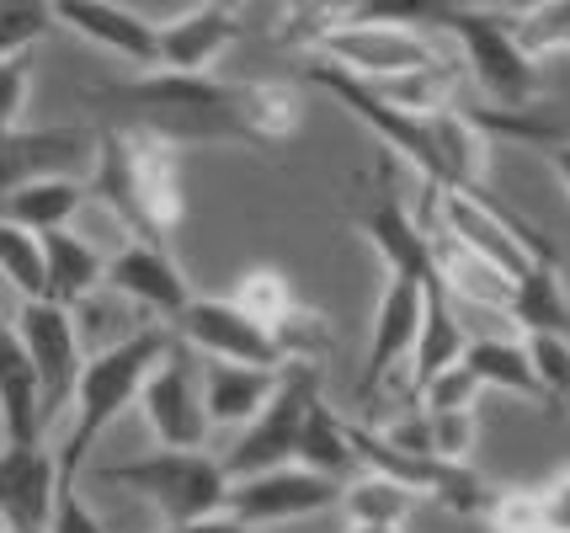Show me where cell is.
<instances>
[{
  "label": "cell",
  "instance_id": "ffe728a7",
  "mask_svg": "<svg viewBox=\"0 0 570 533\" xmlns=\"http://www.w3.org/2000/svg\"><path fill=\"white\" fill-rule=\"evenodd\" d=\"M235 17L219 6H198V11H181L155 22V43H160V70L166 76H208V65L235 43Z\"/></svg>",
  "mask_w": 570,
  "mask_h": 533
},
{
  "label": "cell",
  "instance_id": "ab89813d",
  "mask_svg": "<svg viewBox=\"0 0 570 533\" xmlns=\"http://www.w3.org/2000/svg\"><path fill=\"white\" fill-rule=\"evenodd\" d=\"M512 134H522V139H533V145L544 150L549 171H554V177H560V187L570 193V139H560V134H544V128H533V124H518Z\"/></svg>",
  "mask_w": 570,
  "mask_h": 533
},
{
  "label": "cell",
  "instance_id": "83f0119b",
  "mask_svg": "<svg viewBox=\"0 0 570 533\" xmlns=\"http://www.w3.org/2000/svg\"><path fill=\"white\" fill-rule=\"evenodd\" d=\"M336 507L347 512V529H405V512L416 507V496L384 475H357L342 485Z\"/></svg>",
  "mask_w": 570,
  "mask_h": 533
},
{
  "label": "cell",
  "instance_id": "8992f818",
  "mask_svg": "<svg viewBox=\"0 0 570 533\" xmlns=\"http://www.w3.org/2000/svg\"><path fill=\"white\" fill-rule=\"evenodd\" d=\"M321 374H325L321 363H283L277 368L273 401L256 411L250 427H240V443L219 458L224 481H250V475H267V470H288L294 464L304 416L315 411V401H325Z\"/></svg>",
  "mask_w": 570,
  "mask_h": 533
},
{
  "label": "cell",
  "instance_id": "9a60e30c",
  "mask_svg": "<svg viewBox=\"0 0 570 533\" xmlns=\"http://www.w3.org/2000/svg\"><path fill=\"white\" fill-rule=\"evenodd\" d=\"M101 283H107L118 299H128V305L160 315V326H171V330H176V320L187 315V305L198 299L193 283L181 278V267L171 261V251H166V246H145V240H128L124 251L107 261Z\"/></svg>",
  "mask_w": 570,
  "mask_h": 533
},
{
  "label": "cell",
  "instance_id": "5b68a950",
  "mask_svg": "<svg viewBox=\"0 0 570 533\" xmlns=\"http://www.w3.org/2000/svg\"><path fill=\"white\" fill-rule=\"evenodd\" d=\"M107 485H124L134 496H145L149 507L160 512L166 529H181V523H198V517H214L224 512V481L219 458L198 454H176V448H155L145 458H124V464H107L101 470Z\"/></svg>",
  "mask_w": 570,
  "mask_h": 533
},
{
  "label": "cell",
  "instance_id": "8fae6325",
  "mask_svg": "<svg viewBox=\"0 0 570 533\" xmlns=\"http://www.w3.org/2000/svg\"><path fill=\"white\" fill-rule=\"evenodd\" d=\"M336 502H342V481L288 464V470H267V475H250V481H229L224 517L283 533V523L309 517V512H331Z\"/></svg>",
  "mask_w": 570,
  "mask_h": 533
},
{
  "label": "cell",
  "instance_id": "cb8c5ba5",
  "mask_svg": "<svg viewBox=\"0 0 570 533\" xmlns=\"http://www.w3.org/2000/svg\"><path fill=\"white\" fill-rule=\"evenodd\" d=\"M43 240V299L59 309H75L91 288H101V273L107 261L97 256V246L75 229H53V235H38Z\"/></svg>",
  "mask_w": 570,
  "mask_h": 533
},
{
  "label": "cell",
  "instance_id": "e0dca14e",
  "mask_svg": "<svg viewBox=\"0 0 570 533\" xmlns=\"http://www.w3.org/2000/svg\"><path fill=\"white\" fill-rule=\"evenodd\" d=\"M59 454L49 443L0 448V533H49Z\"/></svg>",
  "mask_w": 570,
  "mask_h": 533
},
{
  "label": "cell",
  "instance_id": "b9f144b4",
  "mask_svg": "<svg viewBox=\"0 0 570 533\" xmlns=\"http://www.w3.org/2000/svg\"><path fill=\"white\" fill-rule=\"evenodd\" d=\"M347 533H405V529H347Z\"/></svg>",
  "mask_w": 570,
  "mask_h": 533
},
{
  "label": "cell",
  "instance_id": "d590c367",
  "mask_svg": "<svg viewBox=\"0 0 570 533\" xmlns=\"http://www.w3.org/2000/svg\"><path fill=\"white\" fill-rule=\"evenodd\" d=\"M416 401H422V411H474V401H480V379H474L464 363H453V368H443L438 379L426 384Z\"/></svg>",
  "mask_w": 570,
  "mask_h": 533
},
{
  "label": "cell",
  "instance_id": "7c38bea8",
  "mask_svg": "<svg viewBox=\"0 0 570 533\" xmlns=\"http://www.w3.org/2000/svg\"><path fill=\"white\" fill-rule=\"evenodd\" d=\"M176 336L208 363H250V368H283L288 363L273 330H262L250 315H240L224 294H198L187 305V315L176 320Z\"/></svg>",
  "mask_w": 570,
  "mask_h": 533
},
{
  "label": "cell",
  "instance_id": "f546056e",
  "mask_svg": "<svg viewBox=\"0 0 570 533\" xmlns=\"http://www.w3.org/2000/svg\"><path fill=\"white\" fill-rule=\"evenodd\" d=\"M0 283L27 299H43V240L0 219Z\"/></svg>",
  "mask_w": 570,
  "mask_h": 533
},
{
  "label": "cell",
  "instance_id": "52a82bcc",
  "mask_svg": "<svg viewBox=\"0 0 570 533\" xmlns=\"http://www.w3.org/2000/svg\"><path fill=\"white\" fill-rule=\"evenodd\" d=\"M315 49H321L325 65H336L357 80H390L438 59L426 32H416L395 11H342V22L331 27Z\"/></svg>",
  "mask_w": 570,
  "mask_h": 533
},
{
  "label": "cell",
  "instance_id": "7402d4cb",
  "mask_svg": "<svg viewBox=\"0 0 570 533\" xmlns=\"http://www.w3.org/2000/svg\"><path fill=\"white\" fill-rule=\"evenodd\" d=\"M507 315L512 326H522V336H566L570 342V288L560 283L554 251H544L507 294Z\"/></svg>",
  "mask_w": 570,
  "mask_h": 533
},
{
  "label": "cell",
  "instance_id": "44dd1931",
  "mask_svg": "<svg viewBox=\"0 0 570 533\" xmlns=\"http://www.w3.org/2000/svg\"><path fill=\"white\" fill-rule=\"evenodd\" d=\"M464 347H470V330L459 326L453 294L443 288V278H432L422 294V330H416V347H411V395H422L443 368H453L464 357Z\"/></svg>",
  "mask_w": 570,
  "mask_h": 533
},
{
  "label": "cell",
  "instance_id": "d6a6232c",
  "mask_svg": "<svg viewBox=\"0 0 570 533\" xmlns=\"http://www.w3.org/2000/svg\"><path fill=\"white\" fill-rule=\"evenodd\" d=\"M518 49L539 65L544 53H570V6L518 11Z\"/></svg>",
  "mask_w": 570,
  "mask_h": 533
},
{
  "label": "cell",
  "instance_id": "5bb4252c",
  "mask_svg": "<svg viewBox=\"0 0 570 533\" xmlns=\"http://www.w3.org/2000/svg\"><path fill=\"white\" fill-rule=\"evenodd\" d=\"M357 229L368 235V246L384 256V278L390 273H411V278H438V251H432V225L416 214H405L395 198V181L379 177L368 198L357 204Z\"/></svg>",
  "mask_w": 570,
  "mask_h": 533
},
{
  "label": "cell",
  "instance_id": "4dcf8cb0",
  "mask_svg": "<svg viewBox=\"0 0 570 533\" xmlns=\"http://www.w3.org/2000/svg\"><path fill=\"white\" fill-rule=\"evenodd\" d=\"M426 422V454L438 464H464L480 437V411H422Z\"/></svg>",
  "mask_w": 570,
  "mask_h": 533
},
{
  "label": "cell",
  "instance_id": "60d3db41",
  "mask_svg": "<svg viewBox=\"0 0 570 533\" xmlns=\"http://www.w3.org/2000/svg\"><path fill=\"white\" fill-rule=\"evenodd\" d=\"M160 533H277V529H250V523H235V517H198V523H181V529H160Z\"/></svg>",
  "mask_w": 570,
  "mask_h": 533
},
{
  "label": "cell",
  "instance_id": "836d02e7",
  "mask_svg": "<svg viewBox=\"0 0 570 533\" xmlns=\"http://www.w3.org/2000/svg\"><path fill=\"white\" fill-rule=\"evenodd\" d=\"M522 353L533 363V379L549 395V406H570V342L566 336H528Z\"/></svg>",
  "mask_w": 570,
  "mask_h": 533
},
{
  "label": "cell",
  "instance_id": "4316f807",
  "mask_svg": "<svg viewBox=\"0 0 570 533\" xmlns=\"http://www.w3.org/2000/svg\"><path fill=\"white\" fill-rule=\"evenodd\" d=\"M298 470H315V475H331V481L347 485L357 470V454H352V437H347V422L336 411L315 401V411L304 416V432H298V454H294Z\"/></svg>",
  "mask_w": 570,
  "mask_h": 533
},
{
  "label": "cell",
  "instance_id": "2e32d148",
  "mask_svg": "<svg viewBox=\"0 0 570 533\" xmlns=\"http://www.w3.org/2000/svg\"><path fill=\"white\" fill-rule=\"evenodd\" d=\"M426 283L432 278H411V273H390V278H384V294H379V309H373L368 363H363V384H357V395H363V401H373V395H379V384L395 374V363H405L411 347H416Z\"/></svg>",
  "mask_w": 570,
  "mask_h": 533
},
{
  "label": "cell",
  "instance_id": "4fadbf2b",
  "mask_svg": "<svg viewBox=\"0 0 570 533\" xmlns=\"http://www.w3.org/2000/svg\"><path fill=\"white\" fill-rule=\"evenodd\" d=\"M97 139L80 128H6L0 134V204L43 177H86Z\"/></svg>",
  "mask_w": 570,
  "mask_h": 533
},
{
  "label": "cell",
  "instance_id": "d4e9b609",
  "mask_svg": "<svg viewBox=\"0 0 570 533\" xmlns=\"http://www.w3.org/2000/svg\"><path fill=\"white\" fill-rule=\"evenodd\" d=\"M86 198H91L86 177H43L27 181L22 193H11L0 204V219L27 229V235H53V229H70V219L80 214Z\"/></svg>",
  "mask_w": 570,
  "mask_h": 533
},
{
  "label": "cell",
  "instance_id": "7a4b0ae2",
  "mask_svg": "<svg viewBox=\"0 0 570 533\" xmlns=\"http://www.w3.org/2000/svg\"><path fill=\"white\" fill-rule=\"evenodd\" d=\"M91 198H97L128 240L145 246H166L171 229L187 214V181H181V150L145 139V134H97V155H91Z\"/></svg>",
  "mask_w": 570,
  "mask_h": 533
},
{
  "label": "cell",
  "instance_id": "f35d334b",
  "mask_svg": "<svg viewBox=\"0 0 570 533\" xmlns=\"http://www.w3.org/2000/svg\"><path fill=\"white\" fill-rule=\"evenodd\" d=\"M539 502H544V533H570V464L539 481Z\"/></svg>",
  "mask_w": 570,
  "mask_h": 533
},
{
  "label": "cell",
  "instance_id": "30bf717a",
  "mask_svg": "<svg viewBox=\"0 0 570 533\" xmlns=\"http://www.w3.org/2000/svg\"><path fill=\"white\" fill-rule=\"evenodd\" d=\"M11 330H17L27 363H32V374H38L43 411L59 416V411L75 401V384H80V368H86L75 309H59V305H49V299H27V305L17 309Z\"/></svg>",
  "mask_w": 570,
  "mask_h": 533
},
{
  "label": "cell",
  "instance_id": "8d00e7d4",
  "mask_svg": "<svg viewBox=\"0 0 570 533\" xmlns=\"http://www.w3.org/2000/svg\"><path fill=\"white\" fill-rule=\"evenodd\" d=\"M49 533H107L97 523V512L86 507V496H80V481H65L53 485V512H49Z\"/></svg>",
  "mask_w": 570,
  "mask_h": 533
},
{
  "label": "cell",
  "instance_id": "e575fe53",
  "mask_svg": "<svg viewBox=\"0 0 570 533\" xmlns=\"http://www.w3.org/2000/svg\"><path fill=\"white\" fill-rule=\"evenodd\" d=\"M53 27L49 6H32V0H0V59H17L32 53V43Z\"/></svg>",
  "mask_w": 570,
  "mask_h": 533
},
{
  "label": "cell",
  "instance_id": "ba28073f",
  "mask_svg": "<svg viewBox=\"0 0 570 533\" xmlns=\"http://www.w3.org/2000/svg\"><path fill=\"white\" fill-rule=\"evenodd\" d=\"M443 204V240L470 251L474 261L497 267L501 278L518 283L544 251H554L549 240H539L528 225H518L497 198H470V193H438Z\"/></svg>",
  "mask_w": 570,
  "mask_h": 533
},
{
  "label": "cell",
  "instance_id": "74e56055",
  "mask_svg": "<svg viewBox=\"0 0 570 533\" xmlns=\"http://www.w3.org/2000/svg\"><path fill=\"white\" fill-rule=\"evenodd\" d=\"M27 91H32V53H17V59H0V134L17 128L27 107Z\"/></svg>",
  "mask_w": 570,
  "mask_h": 533
},
{
  "label": "cell",
  "instance_id": "ac0fdd59",
  "mask_svg": "<svg viewBox=\"0 0 570 533\" xmlns=\"http://www.w3.org/2000/svg\"><path fill=\"white\" fill-rule=\"evenodd\" d=\"M53 11V27H70L80 32L86 43H97V49L118 53L128 65H139V70H160V43H155V22L145 17H134V11H118V6H86V0H59L49 6Z\"/></svg>",
  "mask_w": 570,
  "mask_h": 533
},
{
  "label": "cell",
  "instance_id": "d6986e66",
  "mask_svg": "<svg viewBox=\"0 0 570 533\" xmlns=\"http://www.w3.org/2000/svg\"><path fill=\"white\" fill-rule=\"evenodd\" d=\"M43 422H49V411H43L38 374H32L11 320H0V448L43 443Z\"/></svg>",
  "mask_w": 570,
  "mask_h": 533
},
{
  "label": "cell",
  "instance_id": "6da1fadb",
  "mask_svg": "<svg viewBox=\"0 0 570 533\" xmlns=\"http://www.w3.org/2000/svg\"><path fill=\"white\" fill-rule=\"evenodd\" d=\"M101 128L145 134L171 150L187 145H240V150H283L304 124V91L288 80H214L149 70L86 97Z\"/></svg>",
  "mask_w": 570,
  "mask_h": 533
},
{
  "label": "cell",
  "instance_id": "f1b7e54d",
  "mask_svg": "<svg viewBox=\"0 0 570 533\" xmlns=\"http://www.w3.org/2000/svg\"><path fill=\"white\" fill-rule=\"evenodd\" d=\"M229 305L240 309V315H250L262 330H277L288 315L298 309V294H294V283L283 278L277 267H250L246 278L235 283L229 294H224Z\"/></svg>",
  "mask_w": 570,
  "mask_h": 533
},
{
  "label": "cell",
  "instance_id": "1f68e13d",
  "mask_svg": "<svg viewBox=\"0 0 570 533\" xmlns=\"http://www.w3.org/2000/svg\"><path fill=\"white\" fill-rule=\"evenodd\" d=\"M480 517L497 533H544V502H539V485H507L491 491Z\"/></svg>",
  "mask_w": 570,
  "mask_h": 533
},
{
  "label": "cell",
  "instance_id": "3957f363",
  "mask_svg": "<svg viewBox=\"0 0 570 533\" xmlns=\"http://www.w3.org/2000/svg\"><path fill=\"white\" fill-rule=\"evenodd\" d=\"M166 347H171V326H145V330H128L112 347H97V353L86 357L80 384H75V401H70L75 406L70 437H65V448H59V475H65V481H80V470H86V458L97 448V437L139 401L149 368L160 363Z\"/></svg>",
  "mask_w": 570,
  "mask_h": 533
},
{
  "label": "cell",
  "instance_id": "484cf974",
  "mask_svg": "<svg viewBox=\"0 0 570 533\" xmlns=\"http://www.w3.org/2000/svg\"><path fill=\"white\" fill-rule=\"evenodd\" d=\"M470 368L480 389H507V395H522L533 406H549V395L533 379V363L522 353V342H507V336H470V347L459 357Z\"/></svg>",
  "mask_w": 570,
  "mask_h": 533
},
{
  "label": "cell",
  "instance_id": "277c9868",
  "mask_svg": "<svg viewBox=\"0 0 570 533\" xmlns=\"http://www.w3.org/2000/svg\"><path fill=\"white\" fill-rule=\"evenodd\" d=\"M411 27H438L448 32L464 70L480 80V97L497 112H518L539 97V65L518 49V11H497V6H438V11H395Z\"/></svg>",
  "mask_w": 570,
  "mask_h": 533
},
{
  "label": "cell",
  "instance_id": "603a6c76",
  "mask_svg": "<svg viewBox=\"0 0 570 533\" xmlns=\"http://www.w3.org/2000/svg\"><path fill=\"white\" fill-rule=\"evenodd\" d=\"M277 368H250V363H203V411L208 427H250L256 411L273 401Z\"/></svg>",
  "mask_w": 570,
  "mask_h": 533
},
{
  "label": "cell",
  "instance_id": "9c48e42d",
  "mask_svg": "<svg viewBox=\"0 0 570 533\" xmlns=\"http://www.w3.org/2000/svg\"><path fill=\"white\" fill-rule=\"evenodd\" d=\"M145 422L155 432V448H176V454H198L208 437V411H203V357L171 330V347L149 368L145 389Z\"/></svg>",
  "mask_w": 570,
  "mask_h": 533
}]
</instances>
